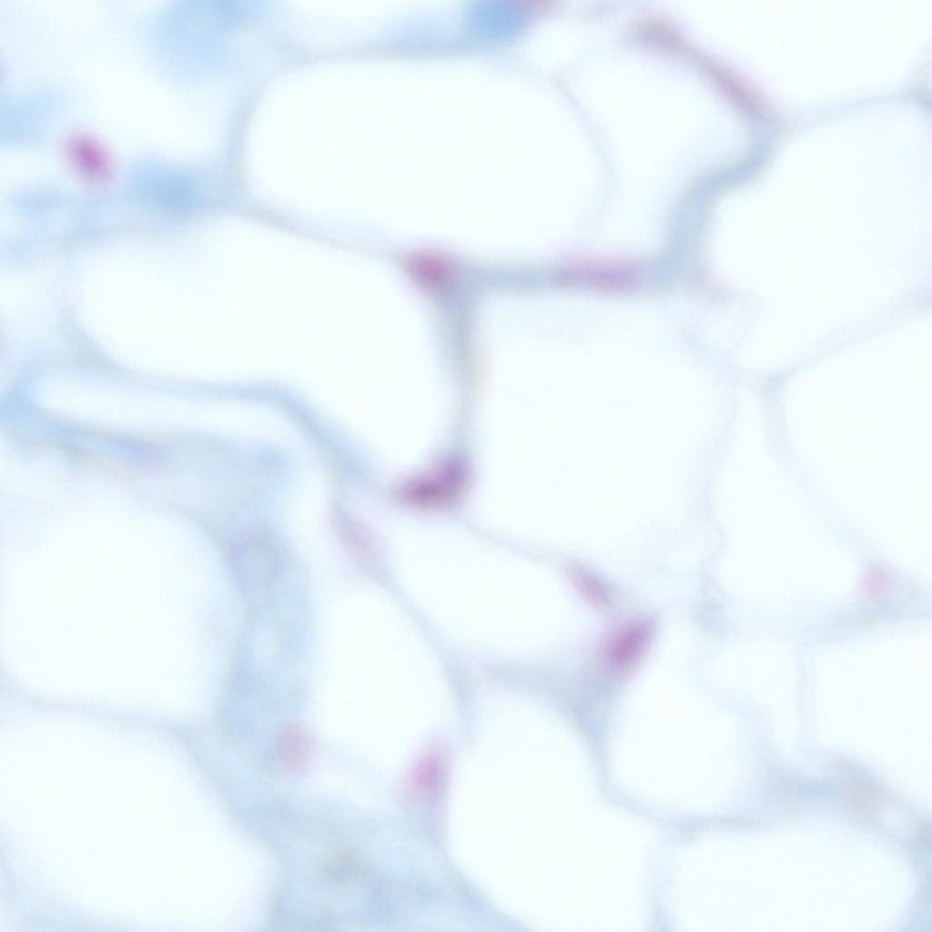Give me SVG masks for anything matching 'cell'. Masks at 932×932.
Returning <instances> with one entry per match:
<instances>
[{"instance_id":"cell-1","label":"cell","mask_w":932,"mask_h":932,"mask_svg":"<svg viewBox=\"0 0 932 932\" xmlns=\"http://www.w3.org/2000/svg\"><path fill=\"white\" fill-rule=\"evenodd\" d=\"M467 474L460 463L444 464L405 488L407 501L422 507H441L453 501L465 487Z\"/></svg>"},{"instance_id":"cell-2","label":"cell","mask_w":932,"mask_h":932,"mask_svg":"<svg viewBox=\"0 0 932 932\" xmlns=\"http://www.w3.org/2000/svg\"><path fill=\"white\" fill-rule=\"evenodd\" d=\"M562 274L571 285L603 291L624 290L634 280L630 266L613 261L582 260L571 264Z\"/></svg>"},{"instance_id":"cell-3","label":"cell","mask_w":932,"mask_h":932,"mask_svg":"<svg viewBox=\"0 0 932 932\" xmlns=\"http://www.w3.org/2000/svg\"><path fill=\"white\" fill-rule=\"evenodd\" d=\"M652 631V623L647 620L635 621L618 631L605 649L609 666L621 674L631 672L646 651Z\"/></svg>"},{"instance_id":"cell-4","label":"cell","mask_w":932,"mask_h":932,"mask_svg":"<svg viewBox=\"0 0 932 932\" xmlns=\"http://www.w3.org/2000/svg\"><path fill=\"white\" fill-rule=\"evenodd\" d=\"M408 268L413 279L431 291H442L455 277L452 264L434 253L414 255L409 259Z\"/></svg>"},{"instance_id":"cell-5","label":"cell","mask_w":932,"mask_h":932,"mask_svg":"<svg viewBox=\"0 0 932 932\" xmlns=\"http://www.w3.org/2000/svg\"><path fill=\"white\" fill-rule=\"evenodd\" d=\"M320 872L329 881L340 885L366 881L370 869L360 856L352 849H339L322 859Z\"/></svg>"},{"instance_id":"cell-6","label":"cell","mask_w":932,"mask_h":932,"mask_svg":"<svg viewBox=\"0 0 932 932\" xmlns=\"http://www.w3.org/2000/svg\"><path fill=\"white\" fill-rule=\"evenodd\" d=\"M281 762L292 771L300 772L309 764L310 745L307 733L297 724L283 727L277 739Z\"/></svg>"},{"instance_id":"cell-7","label":"cell","mask_w":932,"mask_h":932,"mask_svg":"<svg viewBox=\"0 0 932 932\" xmlns=\"http://www.w3.org/2000/svg\"><path fill=\"white\" fill-rule=\"evenodd\" d=\"M568 573L576 588L588 602L597 607H603L607 603V590L594 574L580 565L571 566Z\"/></svg>"},{"instance_id":"cell-8","label":"cell","mask_w":932,"mask_h":932,"mask_svg":"<svg viewBox=\"0 0 932 932\" xmlns=\"http://www.w3.org/2000/svg\"><path fill=\"white\" fill-rule=\"evenodd\" d=\"M445 763L439 753H430L420 761L414 773V784L420 791L433 792L441 785Z\"/></svg>"},{"instance_id":"cell-9","label":"cell","mask_w":932,"mask_h":932,"mask_svg":"<svg viewBox=\"0 0 932 932\" xmlns=\"http://www.w3.org/2000/svg\"><path fill=\"white\" fill-rule=\"evenodd\" d=\"M80 146L77 147L76 154L78 156L79 160H81L83 167L89 168V173L91 174L97 175L103 172L101 169L104 167L105 163L100 152L88 145V143Z\"/></svg>"},{"instance_id":"cell-10","label":"cell","mask_w":932,"mask_h":932,"mask_svg":"<svg viewBox=\"0 0 932 932\" xmlns=\"http://www.w3.org/2000/svg\"><path fill=\"white\" fill-rule=\"evenodd\" d=\"M875 793L870 789L856 788L848 794V801L853 803L858 809H866L874 806L876 798Z\"/></svg>"}]
</instances>
